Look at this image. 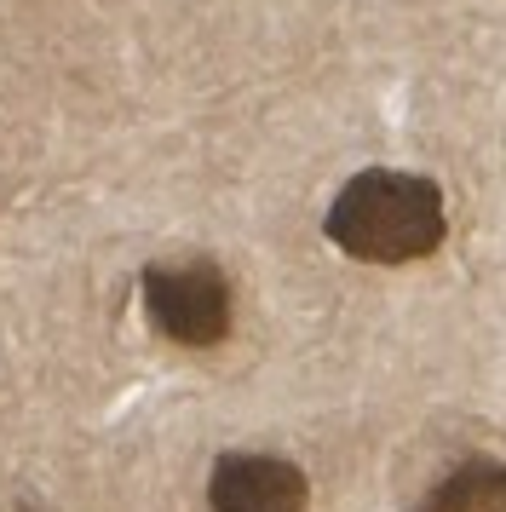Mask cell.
<instances>
[{
	"instance_id": "cell-1",
	"label": "cell",
	"mask_w": 506,
	"mask_h": 512,
	"mask_svg": "<svg viewBox=\"0 0 506 512\" xmlns=\"http://www.w3.org/2000/svg\"><path fill=\"white\" fill-rule=\"evenodd\" d=\"M322 231L340 254L363 259V265H409V259L437 254V242L449 231V208L432 179L368 167L340 185Z\"/></svg>"
},
{
	"instance_id": "cell-2",
	"label": "cell",
	"mask_w": 506,
	"mask_h": 512,
	"mask_svg": "<svg viewBox=\"0 0 506 512\" xmlns=\"http://www.w3.org/2000/svg\"><path fill=\"white\" fill-rule=\"evenodd\" d=\"M144 317L173 346H219L230 334V282L213 259L150 265L144 271Z\"/></svg>"
},
{
	"instance_id": "cell-3",
	"label": "cell",
	"mask_w": 506,
	"mask_h": 512,
	"mask_svg": "<svg viewBox=\"0 0 506 512\" xmlns=\"http://www.w3.org/2000/svg\"><path fill=\"white\" fill-rule=\"evenodd\" d=\"M213 512H311V484L282 455H225L207 478Z\"/></svg>"
},
{
	"instance_id": "cell-4",
	"label": "cell",
	"mask_w": 506,
	"mask_h": 512,
	"mask_svg": "<svg viewBox=\"0 0 506 512\" xmlns=\"http://www.w3.org/2000/svg\"><path fill=\"white\" fill-rule=\"evenodd\" d=\"M414 512H506V461L472 455V461L449 466Z\"/></svg>"
}]
</instances>
